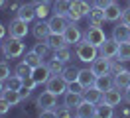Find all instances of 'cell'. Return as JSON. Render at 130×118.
Instances as JSON below:
<instances>
[{
  "mask_svg": "<svg viewBox=\"0 0 130 118\" xmlns=\"http://www.w3.org/2000/svg\"><path fill=\"white\" fill-rule=\"evenodd\" d=\"M24 41L20 38H12V36H8V38L2 41V53H4V59H18L20 55H24Z\"/></svg>",
  "mask_w": 130,
  "mask_h": 118,
  "instance_id": "6da1fadb",
  "label": "cell"
},
{
  "mask_svg": "<svg viewBox=\"0 0 130 118\" xmlns=\"http://www.w3.org/2000/svg\"><path fill=\"white\" fill-rule=\"evenodd\" d=\"M75 55L81 63H89L91 65L99 57V47L91 45L87 39H81L79 43H75Z\"/></svg>",
  "mask_w": 130,
  "mask_h": 118,
  "instance_id": "7a4b0ae2",
  "label": "cell"
},
{
  "mask_svg": "<svg viewBox=\"0 0 130 118\" xmlns=\"http://www.w3.org/2000/svg\"><path fill=\"white\" fill-rule=\"evenodd\" d=\"M83 39H87L91 45L101 47L106 41V36H105V31H103V28H101V24H91L89 28H87V31L83 33Z\"/></svg>",
  "mask_w": 130,
  "mask_h": 118,
  "instance_id": "3957f363",
  "label": "cell"
},
{
  "mask_svg": "<svg viewBox=\"0 0 130 118\" xmlns=\"http://www.w3.org/2000/svg\"><path fill=\"white\" fill-rule=\"evenodd\" d=\"M45 89H47L49 93L61 96V94L67 93V81H65L61 75H51V77L47 79V83H45Z\"/></svg>",
  "mask_w": 130,
  "mask_h": 118,
  "instance_id": "277c9868",
  "label": "cell"
},
{
  "mask_svg": "<svg viewBox=\"0 0 130 118\" xmlns=\"http://www.w3.org/2000/svg\"><path fill=\"white\" fill-rule=\"evenodd\" d=\"M8 33L12 36V38H20V39H24L26 36H28V22L16 16V18L10 22V26H8Z\"/></svg>",
  "mask_w": 130,
  "mask_h": 118,
  "instance_id": "5b68a950",
  "label": "cell"
},
{
  "mask_svg": "<svg viewBox=\"0 0 130 118\" xmlns=\"http://www.w3.org/2000/svg\"><path fill=\"white\" fill-rule=\"evenodd\" d=\"M36 106H38V110L57 108V94L49 93L47 89H45L41 94H38V98H36Z\"/></svg>",
  "mask_w": 130,
  "mask_h": 118,
  "instance_id": "8992f818",
  "label": "cell"
},
{
  "mask_svg": "<svg viewBox=\"0 0 130 118\" xmlns=\"http://www.w3.org/2000/svg\"><path fill=\"white\" fill-rule=\"evenodd\" d=\"M110 61H112V59L99 55L97 59L91 63V71H93L97 77H101V75H106V73H110Z\"/></svg>",
  "mask_w": 130,
  "mask_h": 118,
  "instance_id": "52a82bcc",
  "label": "cell"
},
{
  "mask_svg": "<svg viewBox=\"0 0 130 118\" xmlns=\"http://www.w3.org/2000/svg\"><path fill=\"white\" fill-rule=\"evenodd\" d=\"M118 47L120 43L116 41V39H106L103 45L99 47V55H103V57H108V59H114V57H118Z\"/></svg>",
  "mask_w": 130,
  "mask_h": 118,
  "instance_id": "ba28073f",
  "label": "cell"
},
{
  "mask_svg": "<svg viewBox=\"0 0 130 118\" xmlns=\"http://www.w3.org/2000/svg\"><path fill=\"white\" fill-rule=\"evenodd\" d=\"M67 16H61V14H53L51 18L47 20V26H49V31L51 33H63L65 28H67Z\"/></svg>",
  "mask_w": 130,
  "mask_h": 118,
  "instance_id": "9c48e42d",
  "label": "cell"
},
{
  "mask_svg": "<svg viewBox=\"0 0 130 118\" xmlns=\"http://www.w3.org/2000/svg\"><path fill=\"white\" fill-rule=\"evenodd\" d=\"M63 36H65V39H67V43H79L83 39V31H81V28L77 26V22H69L67 28H65V31H63Z\"/></svg>",
  "mask_w": 130,
  "mask_h": 118,
  "instance_id": "30bf717a",
  "label": "cell"
},
{
  "mask_svg": "<svg viewBox=\"0 0 130 118\" xmlns=\"http://www.w3.org/2000/svg\"><path fill=\"white\" fill-rule=\"evenodd\" d=\"M103 100H105L106 104H110V106H118V104L124 100V94L120 93V89L110 87V89H106L105 93H103Z\"/></svg>",
  "mask_w": 130,
  "mask_h": 118,
  "instance_id": "8fae6325",
  "label": "cell"
},
{
  "mask_svg": "<svg viewBox=\"0 0 130 118\" xmlns=\"http://www.w3.org/2000/svg\"><path fill=\"white\" fill-rule=\"evenodd\" d=\"M95 79H97V75L89 69H79V89H89V87L95 85Z\"/></svg>",
  "mask_w": 130,
  "mask_h": 118,
  "instance_id": "7c38bea8",
  "label": "cell"
},
{
  "mask_svg": "<svg viewBox=\"0 0 130 118\" xmlns=\"http://www.w3.org/2000/svg\"><path fill=\"white\" fill-rule=\"evenodd\" d=\"M83 102V93L81 91H67L63 94V104L69 106V108H77Z\"/></svg>",
  "mask_w": 130,
  "mask_h": 118,
  "instance_id": "4fadbf2b",
  "label": "cell"
},
{
  "mask_svg": "<svg viewBox=\"0 0 130 118\" xmlns=\"http://www.w3.org/2000/svg\"><path fill=\"white\" fill-rule=\"evenodd\" d=\"M32 33H34V38L38 39V41H45V39H47V36L51 33V31H49V26H47V22L40 20V22H36V24H34Z\"/></svg>",
  "mask_w": 130,
  "mask_h": 118,
  "instance_id": "5bb4252c",
  "label": "cell"
},
{
  "mask_svg": "<svg viewBox=\"0 0 130 118\" xmlns=\"http://www.w3.org/2000/svg\"><path fill=\"white\" fill-rule=\"evenodd\" d=\"M120 16H122L120 4H116V0H112V2L106 6V10H105V20L106 22H118Z\"/></svg>",
  "mask_w": 130,
  "mask_h": 118,
  "instance_id": "9a60e30c",
  "label": "cell"
},
{
  "mask_svg": "<svg viewBox=\"0 0 130 118\" xmlns=\"http://www.w3.org/2000/svg\"><path fill=\"white\" fill-rule=\"evenodd\" d=\"M112 38L118 41V43H122V41H128L130 39V26H126V24H118V26H114L112 28Z\"/></svg>",
  "mask_w": 130,
  "mask_h": 118,
  "instance_id": "2e32d148",
  "label": "cell"
},
{
  "mask_svg": "<svg viewBox=\"0 0 130 118\" xmlns=\"http://www.w3.org/2000/svg\"><path fill=\"white\" fill-rule=\"evenodd\" d=\"M32 77H34V81H36L38 85H41V83H47V79L51 77V71H49V67L43 63V65H40V67L34 69Z\"/></svg>",
  "mask_w": 130,
  "mask_h": 118,
  "instance_id": "e0dca14e",
  "label": "cell"
},
{
  "mask_svg": "<svg viewBox=\"0 0 130 118\" xmlns=\"http://www.w3.org/2000/svg\"><path fill=\"white\" fill-rule=\"evenodd\" d=\"M45 41H47V45L51 47L53 51H55V49H61V47H67V45H69L63 33H49Z\"/></svg>",
  "mask_w": 130,
  "mask_h": 118,
  "instance_id": "ac0fdd59",
  "label": "cell"
},
{
  "mask_svg": "<svg viewBox=\"0 0 130 118\" xmlns=\"http://www.w3.org/2000/svg\"><path fill=\"white\" fill-rule=\"evenodd\" d=\"M114 77V87L116 89H120V91H126L130 87V71L122 69L120 73H116V75H112Z\"/></svg>",
  "mask_w": 130,
  "mask_h": 118,
  "instance_id": "d6986e66",
  "label": "cell"
},
{
  "mask_svg": "<svg viewBox=\"0 0 130 118\" xmlns=\"http://www.w3.org/2000/svg\"><path fill=\"white\" fill-rule=\"evenodd\" d=\"M81 93H83V100H89V102H93V104H97L99 100H103V91H99L95 85L89 87V89H83Z\"/></svg>",
  "mask_w": 130,
  "mask_h": 118,
  "instance_id": "ffe728a7",
  "label": "cell"
},
{
  "mask_svg": "<svg viewBox=\"0 0 130 118\" xmlns=\"http://www.w3.org/2000/svg\"><path fill=\"white\" fill-rule=\"evenodd\" d=\"M18 18H22V20H26V22H32L34 18H36V4H22L20 6V10L16 12Z\"/></svg>",
  "mask_w": 130,
  "mask_h": 118,
  "instance_id": "44dd1931",
  "label": "cell"
},
{
  "mask_svg": "<svg viewBox=\"0 0 130 118\" xmlns=\"http://www.w3.org/2000/svg\"><path fill=\"white\" fill-rule=\"evenodd\" d=\"M75 116L79 118H87V116H95V104L89 100H83L77 108H75Z\"/></svg>",
  "mask_w": 130,
  "mask_h": 118,
  "instance_id": "7402d4cb",
  "label": "cell"
},
{
  "mask_svg": "<svg viewBox=\"0 0 130 118\" xmlns=\"http://www.w3.org/2000/svg\"><path fill=\"white\" fill-rule=\"evenodd\" d=\"M0 94L4 96V98H6L12 106H16V104H20V102L24 100V98H22V93H20V91H16V89H6V87H4V91H2Z\"/></svg>",
  "mask_w": 130,
  "mask_h": 118,
  "instance_id": "603a6c76",
  "label": "cell"
},
{
  "mask_svg": "<svg viewBox=\"0 0 130 118\" xmlns=\"http://www.w3.org/2000/svg\"><path fill=\"white\" fill-rule=\"evenodd\" d=\"M95 116H106V118L114 116V106L106 104L105 100H99L95 104Z\"/></svg>",
  "mask_w": 130,
  "mask_h": 118,
  "instance_id": "cb8c5ba5",
  "label": "cell"
},
{
  "mask_svg": "<svg viewBox=\"0 0 130 118\" xmlns=\"http://www.w3.org/2000/svg\"><path fill=\"white\" fill-rule=\"evenodd\" d=\"M95 87H97L99 91H103V93H105L106 89L114 87V77H110V73H106V75H101V77L95 79Z\"/></svg>",
  "mask_w": 130,
  "mask_h": 118,
  "instance_id": "d4e9b609",
  "label": "cell"
},
{
  "mask_svg": "<svg viewBox=\"0 0 130 118\" xmlns=\"http://www.w3.org/2000/svg\"><path fill=\"white\" fill-rule=\"evenodd\" d=\"M61 77L67 81V85H79V69L77 67H65L63 73H61Z\"/></svg>",
  "mask_w": 130,
  "mask_h": 118,
  "instance_id": "484cf974",
  "label": "cell"
},
{
  "mask_svg": "<svg viewBox=\"0 0 130 118\" xmlns=\"http://www.w3.org/2000/svg\"><path fill=\"white\" fill-rule=\"evenodd\" d=\"M24 61L32 67V69H36V67H40V65H43V57L41 55H38L36 51H26V57H24Z\"/></svg>",
  "mask_w": 130,
  "mask_h": 118,
  "instance_id": "4316f807",
  "label": "cell"
},
{
  "mask_svg": "<svg viewBox=\"0 0 130 118\" xmlns=\"http://www.w3.org/2000/svg\"><path fill=\"white\" fill-rule=\"evenodd\" d=\"M4 87H6V89H16V91H20V89L24 87V79L14 73V75H10V77L4 81Z\"/></svg>",
  "mask_w": 130,
  "mask_h": 118,
  "instance_id": "83f0119b",
  "label": "cell"
},
{
  "mask_svg": "<svg viewBox=\"0 0 130 118\" xmlns=\"http://www.w3.org/2000/svg\"><path fill=\"white\" fill-rule=\"evenodd\" d=\"M89 20H91V24H103V22H106V20H105V10L93 6V8H91V12H89Z\"/></svg>",
  "mask_w": 130,
  "mask_h": 118,
  "instance_id": "f1b7e54d",
  "label": "cell"
},
{
  "mask_svg": "<svg viewBox=\"0 0 130 118\" xmlns=\"http://www.w3.org/2000/svg\"><path fill=\"white\" fill-rule=\"evenodd\" d=\"M69 8H71V0H55V2H53V12H55V14L67 16Z\"/></svg>",
  "mask_w": 130,
  "mask_h": 118,
  "instance_id": "f546056e",
  "label": "cell"
},
{
  "mask_svg": "<svg viewBox=\"0 0 130 118\" xmlns=\"http://www.w3.org/2000/svg\"><path fill=\"white\" fill-rule=\"evenodd\" d=\"M45 65L49 67L51 75H61V73H63V69H65V63L59 61V59H55V57H51V59H49Z\"/></svg>",
  "mask_w": 130,
  "mask_h": 118,
  "instance_id": "4dcf8cb0",
  "label": "cell"
},
{
  "mask_svg": "<svg viewBox=\"0 0 130 118\" xmlns=\"http://www.w3.org/2000/svg\"><path fill=\"white\" fill-rule=\"evenodd\" d=\"M14 73H16V75H20L22 79H28V77H32L34 69H32V67H30V65H28L26 61H22V63H18V65H16Z\"/></svg>",
  "mask_w": 130,
  "mask_h": 118,
  "instance_id": "1f68e13d",
  "label": "cell"
},
{
  "mask_svg": "<svg viewBox=\"0 0 130 118\" xmlns=\"http://www.w3.org/2000/svg\"><path fill=\"white\" fill-rule=\"evenodd\" d=\"M116 59H120V61L130 59V39L120 43V47H118V57H116Z\"/></svg>",
  "mask_w": 130,
  "mask_h": 118,
  "instance_id": "d6a6232c",
  "label": "cell"
},
{
  "mask_svg": "<svg viewBox=\"0 0 130 118\" xmlns=\"http://www.w3.org/2000/svg\"><path fill=\"white\" fill-rule=\"evenodd\" d=\"M53 57L59 59V61H63V63H67L71 59V51H69V47H61V49H55V51H53Z\"/></svg>",
  "mask_w": 130,
  "mask_h": 118,
  "instance_id": "836d02e7",
  "label": "cell"
},
{
  "mask_svg": "<svg viewBox=\"0 0 130 118\" xmlns=\"http://www.w3.org/2000/svg\"><path fill=\"white\" fill-rule=\"evenodd\" d=\"M34 51H36L38 55H41V57L45 59V55H47L49 51H51V47L47 45V41H38V43L34 45Z\"/></svg>",
  "mask_w": 130,
  "mask_h": 118,
  "instance_id": "e575fe53",
  "label": "cell"
},
{
  "mask_svg": "<svg viewBox=\"0 0 130 118\" xmlns=\"http://www.w3.org/2000/svg\"><path fill=\"white\" fill-rule=\"evenodd\" d=\"M49 4H36V18H40V20H45L49 14Z\"/></svg>",
  "mask_w": 130,
  "mask_h": 118,
  "instance_id": "d590c367",
  "label": "cell"
},
{
  "mask_svg": "<svg viewBox=\"0 0 130 118\" xmlns=\"http://www.w3.org/2000/svg\"><path fill=\"white\" fill-rule=\"evenodd\" d=\"M10 77V65L6 61H0V81H6Z\"/></svg>",
  "mask_w": 130,
  "mask_h": 118,
  "instance_id": "8d00e7d4",
  "label": "cell"
},
{
  "mask_svg": "<svg viewBox=\"0 0 130 118\" xmlns=\"http://www.w3.org/2000/svg\"><path fill=\"white\" fill-rule=\"evenodd\" d=\"M10 106H12V104H10V102L6 100L2 94H0V116H4V114H6V112L10 110Z\"/></svg>",
  "mask_w": 130,
  "mask_h": 118,
  "instance_id": "74e56055",
  "label": "cell"
},
{
  "mask_svg": "<svg viewBox=\"0 0 130 118\" xmlns=\"http://www.w3.org/2000/svg\"><path fill=\"white\" fill-rule=\"evenodd\" d=\"M73 114V108H69V106H61V108H57V116H61V118H69Z\"/></svg>",
  "mask_w": 130,
  "mask_h": 118,
  "instance_id": "f35d334b",
  "label": "cell"
},
{
  "mask_svg": "<svg viewBox=\"0 0 130 118\" xmlns=\"http://www.w3.org/2000/svg\"><path fill=\"white\" fill-rule=\"evenodd\" d=\"M120 22H122V24H126V26H130V6H128V8H124V10H122Z\"/></svg>",
  "mask_w": 130,
  "mask_h": 118,
  "instance_id": "ab89813d",
  "label": "cell"
},
{
  "mask_svg": "<svg viewBox=\"0 0 130 118\" xmlns=\"http://www.w3.org/2000/svg\"><path fill=\"white\" fill-rule=\"evenodd\" d=\"M112 0H93V6H97V8H103V10H106V6L110 4Z\"/></svg>",
  "mask_w": 130,
  "mask_h": 118,
  "instance_id": "60d3db41",
  "label": "cell"
},
{
  "mask_svg": "<svg viewBox=\"0 0 130 118\" xmlns=\"http://www.w3.org/2000/svg\"><path fill=\"white\" fill-rule=\"evenodd\" d=\"M20 6H22V4H18L16 0H12V2L8 4V10H10V12H18V10H20Z\"/></svg>",
  "mask_w": 130,
  "mask_h": 118,
  "instance_id": "b9f144b4",
  "label": "cell"
},
{
  "mask_svg": "<svg viewBox=\"0 0 130 118\" xmlns=\"http://www.w3.org/2000/svg\"><path fill=\"white\" fill-rule=\"evenodd\" d=\"M6 31H8V28H4V24H0V39L6 38Z\"/></svg>",
  "mask_w": 130,
  "mask_h": 118,
  "instance_id": "7bdbcfd3",
  "label": "cell"
},
{
  "mask_svg": "<svg viewBox=\"0 0 130 118\" xmlns=\"http://www.w3.org/2000/svg\"><path fill=\"white\" fill-rule=\"evenodd\" d=\"M122 94H124V100H126V102L130 104V87L126 89V91H122Z\"/></svg>",
  "mask_w": 130,
  "mask_h": 118,
  "instance_id": "ee69618b",
  "label": "cell"
},
{
  "mask_svg": "<svg viewBox=\"0 0 130 118\" xmlns=\"http://www.w3.org/2000/svg\"><path fill=\"white\" fill-rule=\"evenodd\" d=\"M120 116H130V108H122L120 110Z\"/></svg>",
  "mask_w": 130,
  "mask_h": 118,
  "instance_id": "f6af8a7d",
  "label": "cell"
},
{
  "mask_svg": "<svg viewBox=\"0 0 130 118\" xmlns=\"http://www.w3.org/2000/svg\"><path fill=\"white\" fill-rule=\"evenodd\" d=\"M34 4H49V2H51V0H32Z\"/></svg>",
  "mask_w": 130,
  "mask_h": 118,
  "instance_id": "bcb514c9",
  "label": "cell"
},
{
  "mask_svg": "<svg viewBox=\"0 0 130 118\" xmlns=\"http://www.w3.org/2000/svg\"><path fill=\"white\" fill-rule=\"evenodd\" d=\"M4 91V81H0V93Z\"/></svg>",
  "mask_w": 130,
  "mask_h": 118,
  "instance_id": "7dc6e473",
  "label": "cell"
},
{
  "mask_svg": "<svg viewBox=\"0 0 130 118\" xmlns=\"http://www.w3.org/2000/svg\"><path fill=\"white\" fill-rule=\"evenodd\" d=\"M6 6V0H0V8H4Z\"/></svg>",
  "mask_w": 130,
  "mask_h": 118,
  "instance_id": "c3c4849f",
  "label": "cell"
},
{
  "mask_svg": "<svg viewBox=\"0 0 130 118\" xmlns=\"http://www.w3.org/2000/svg\"><path fill=\"white\" fill-rule=\"evenodd\" d=\"M0 49H2V43H0Z\"/></svg>",
  "mask_w": 130,
  "mask_h": 118,
  "instance_id": "681fc988",
  "label": "cell"
}]
</instances>
